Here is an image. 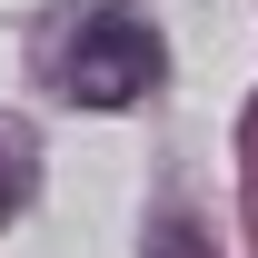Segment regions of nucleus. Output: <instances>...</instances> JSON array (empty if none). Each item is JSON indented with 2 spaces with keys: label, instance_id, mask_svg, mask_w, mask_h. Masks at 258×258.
Instances as JSON below:
<instances>
[{
  "label": "nucleus",
  "instance_id": "nucleus-1",
  "mask_svg": "<svg viewBox=\"0 0 258 258\" xmlns=\"http://www.w3.org/2000/svg\"><path fill=\"white\" fill-rule=\"evenodd\" d=\"M159 30H149V10H129V0H109V10H90L80 30L60 40V90L80 99V109H129V99L159 90Z\"/></svg>",
  "mask_w": 258,
  "mask_h": 258
},
{
  "label": "nucleus",
  "instance_id": "nucleus-3",
  "mask_svg": "<svg viewBox=\"0 0 258 258\" xmlns=\"http://www.w3.org/2000/svg\"><path fill=\"white\" fill-rule=\"evenodd\" d=\"M149 258H219V248H209V228H199L189 209H159V228H149Z\"/></svg>",
  "mask_w": 258,
  "mask_h": 258
},
{
  "label": "nucleus",
  "instance_id": "nucleus-2",
  "mask_svg": "<svg viewBox=\"0 0 258 258\" xmlns=\"http://www.w3.org/2000/svg\"><path fill=\"white\" fill-rule=\"evenodd\" d=\"M30 189H40L30 139H20V129H0V219H10V209H30Z\"/></svg>",
  "mask_w": 258,
  "mask_h": 258
}]
</instances>
